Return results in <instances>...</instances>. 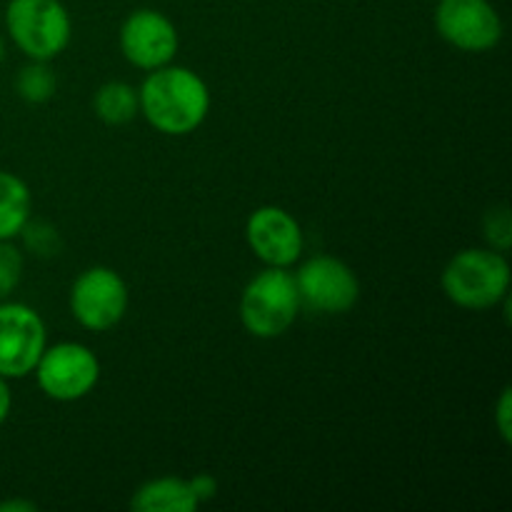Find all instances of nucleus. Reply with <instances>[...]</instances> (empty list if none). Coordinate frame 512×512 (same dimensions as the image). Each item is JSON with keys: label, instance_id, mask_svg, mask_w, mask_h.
I'll return each instance as SVG.
<instances>
[{"label": "nucleus", "instance_id": "nucleus-15", "mask_svg": "<svg viewBox=\"0 0 512 512\" xmlns=\"http://www.w3.org/2000/svg\"><path fill=\"white\" fill-rule=\"evenodd\" d=\"M58 88V80L55 73L48 68V60H30L28 65L18 70V78H15V93L25 100V103H48L55 95Z\"/></svg>", "mask_w": 512, "mask_h": 512}, {"label": "nucleus", "instance_id": "nucleus-18", "mask_svg": "<svg viewBox=\"0 0 512 512\" xmlns=\"http://www.w3.org/2000/svg\"><path fill=\"white\" fill-rule=\"evenodd\" d=\"M23 278V255L10 240H0V303L18 288Z\"/></svg>", "mask_w": 512, "mask_h": 512}, {"label": "nucleus", "instance_id": "nucleus-20", "mask_svg": "<svg viewBox=\"0 0 512 512\" xmlns=\"http://www.w3.org/2000/svg\"><path fill=\"white\" fill-rule=\"evenodd\" d=\"M190 488H193V495L198 498V503H208V500H213L215 495H218V483H215L213 475L208 473H198L193 480H188Z\"/></svg>", "mask_w": 512, "mask_h": 512}, {"label": "nucleus", "instance_id": "nucleus-9", "mask_svg": "<svg viewBox=\"0 0 512 512\" xmlns=\"http://www.w3.org/2000/svg\"><path fill=\"white\" fill-rule=\"evenodd\" d=\"M435 25L450 45L468 53L495 48L503 38V20L488 0H440Z\"/></svg>", "mask_w": 512, "mask_h": 512}, {"label": "nucleus", "instance_id": "nucleus-17", "mask_svg": "<svg viewBox=\"0 0 512 512\" xmlns=\"http://www.w3.org/2000/svg\"><path fill=\"white\" fill-rule=\"evenodd\" d=\"M20 235L25 238L28 250H33V253L40 255V258L58 255L60 235L50 223H43V220H28V223H25V228L20 230Z\"/></svg>", "mask_w": 512, "mask_h": 512}, {"label": "nucleus", "instance_id": "nucleus-8", "mask_svg": "<svg viewBox=\"0 0 512 512\" xmlns=\"http://www.w3.org/2000/svg\"><path fill=\"white\" fill-rule=\"evenodd\" d=\"M45 350L43 318L30 305L0 303V378H25Z\"/></svg>", "mask_w": 512, "mask_h": 512}, {"label": "nucleus", "instance_id": "nucleus-21", "mask_svg": "<svg viewBox=\"0 0 512 512\" xmlns=\"http://www.w3.org/2000/svg\"><path fill=\"white\" fill-rule=\"evenodd\" d=\"M10 408H13V395H10L8 380L0 378V425H3L5 420H8Z\"/></svg>", "mask_w": 512, "mask_h": 512}, {"label": "nucleus", "instance_id": "nucleus-2", "mask_svg": "<svg viewBox=\"0 0 512 512\" xmlns=\"http://www.w3.org/2000/svg\"><path fill=\"white\" fill-rule=\"evenodd\" d=\"M510 263L493 248H468L450 258L443 270V293L468 310H488L510 293Z\"/></svg>", "mask_w": 512, "mask_h": 512}, {"label": "nucleus", "instance_id": "nucleus-6", "mask_svg": "<svg viewBox=\"0 0 512 512\" xmlns=\"http://www.w3.org/2000/svg\"><path fill=\"white\" fill-rule=\"evenodd\" d=\"M130 295L125 280L113 268L95 265L83 270L70 288V310L85 330L105 333L123 320Z\"/></svg>", "mask_w": 512, "mask_h": 512}, {"label": "nucleus", "instance_id": "nucleus-5", "mask_svg": "<svg viewBox=\"0 0 512 512\" xmlns=\"http://www.w3.org/2000/svg\"><path fill=\"white\" fill-rule=\"evenodd\" d=\"M295 278L298 288L300 308H308L313 313L340 315L348 313L360 298L358 275L350 265L333 255H315L308 263L300 265Z\"/></svg>", "mask_w": 512, "mask_h": 512}, {"label": "nucleus", "instance_id": "nucleus-16", "mask_svg": "<svg viewBox=\"0 0 512 512\" xmlns=\"http://www.w3.org/2000/svg\"><path fill=\"white\" fill-rule=\"evenodd\" d=\"M483 230L488 243L493 245V250L508 253L512 245V218L508 205H495V208H490L488 213H485Z\"/></svg>", "mask_w": 512, "mask_h": 512}, {"label": "nucleus", "instance_id": "nucleus-13", "mask_svg": "<svg viewBox=\"0 0 512 512\" xmlns=\"http://www.w3.org/2000/svg\"><path fill=\"white\" fill-rule=\"evenodd\" d=\"M33 213V195L28 185L13 173L0 170V240H13Z\"/></svg>", "mask_w": 512, "mask_h": 512}, {"label": "nucleus", "instance_id": "nucleus-1", "mask_svg": "<svg viewBox=\"0 0 512 512\" xmlns=\"http://www.w3.org/2000/svg\"><path fill=\"white\" fill-rule=\"evenodd\" d=\"M140 113L165 135H188L210 113V90L198 73L183 65L150 70L138 90Z\"/></svg>", "mask_w": 512, "mask_h": 512}, {"label": "nucleus", "instance_id": "nucleus-12", "mask_svg": "<svg viewBox=\"0 0 512 512\" xmlns=\"http://www.w3.org/2000/svg\"><path fill=\"white\" fill-rule=\"evenodd\" d=\"M198 505L190 483L180 478L148 480L130 500L135 512H193Z\"/></svg>", "mask_w": 512, "mask_h": 512}, {"label": "nucleus", "instance_id": "nucleus-22", "mask_svg": "<svg viewBox=\"0 0 512 512\" xmlns=\"http://www.w3.org/2000/svg\"><path fill=\"white\" fill-rule=\"evenodd\" d=\"M38 505L30 503V500H8V503H0V512H35Z\"/></svg>", "mask_w": 512, "mask_h": 512}, {"label": "nucleus", "instance_id": "nucleus-7", "mask_svg": "<svg viewBox=\"0 0 512 512\" xmlns=\"http://www.w3.org/2000/svg\"><path fill=\"white\" fill-rule=\"evenodd\" d=\"M35 378L40 390L58 403H73L85 398L98 385L100 363L90 348L80 343L45 345L35 363Z\"/></svg>", "mask_w": 512, "mask_h": 512}, {"label": "nucleus", "instance_id": "nucleus-10", "mask_svg": "<svg viewBox=\"0 0 512 512\" xmlns=\"http://www.w3.org/2000/svg\"><path fill=\"white\" fill-rule=\"evenodd\" d=\"M120 50L135 68L155 70L173 63L178 53V30L158 10H133L120 25Z\"/></svg>", "mask_w": 512, "mask_h": 512}, {"label": "nucleus", "instance_id": "nucleus-3", "mask_svg": "<svg viewBox=\"0 0 512 512\" xmlns=\"http://www.w3.org/2000/svg\"><path fill=\"white\" fill-rule=\"evenodd\" d=\"M300 313L298 288L288 268H270L255 275L240 298V320L255 338H278Z\"/></svg>", "mask_w": 512, "mask_h": 512}, {"label": "nucleus", "instance_id": "nucleus-19", "mask_svg": "<svg viewBox=\"0 0 512 512\" xmlns=\"http://www.w3.org/2000/svg\"><path fill=\"white\" fill-rule=\"evenodd\" d=\"M510 418H512V393L510 388H505L503 395H500L498 405H495V425H498V433L505 443H510L512 440Z\"/></svg>", "mask_w": 512, "mask_h": 512}, {"label": "nucleus", "instance_id": "nucleus-23", "mask_svg": "<svg viewBox=\"0 0 512 512\" xmlns=\"http://www.w3.org/2000/svg\"><path fill=\"white\" fill-rule=\"evenodd\" d=\"M5 58V43H3V35H0V63H3Z\"/></svg>", "mask_w": 512, "mask_h": 512}, {"label": "nucleus", "instance_id": "nucleus-14", "mask_svg": "<svg viewBox=\"0 0 512 512\" xmlns=\"http://www.w3.org/2000/svg\"><path fill=\"white\" fill-rule=\"evenodd\" d=\"M93 110L105 125H125L140 113L138 90L123 80H110L100 85L93 98Z\"/></svg>", "mask_w": 512, "mask_h": 512}, {"label": "nucleus", "instance_id": "nucleus-4", "mask_svg": "<svg viewBox=\"0 0 512 512\" xmlns=\"http://www.w3.org/2000/svg\"><path fill=\"white\" fill-rule=\"evenodd\" d=\"M5 28L30 60H53L73 35V23L60 0H10Z\"/></svg>", "mask_w": 512, "mask_h": 512}, {"label": "nucleus", "instance_id": "nucleus-11", "mask_svg": "<svg viewBox=\"0 0 512 512\" xmlns=\"http://www.w3.org/2000/svg\"><path fill=\"white\" fill-rule=\"evenodd\" d=\"M245 238L253 253L270 268H288L303 253V230L288 210L263 205L245 225Z\"/></svg>", "mask_w": 512, "mask_h": 512}]
</instances>
